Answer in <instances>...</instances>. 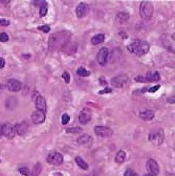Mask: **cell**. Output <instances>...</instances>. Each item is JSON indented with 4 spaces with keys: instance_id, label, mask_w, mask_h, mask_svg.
<instances>
[{
    "instance_id": "6da1fadb",
    "label": "cell",
    "mask_w": 175,
    "mask_h": 176,
    "mask_svg": "<svg viewBox=\"0 0 175 176\" xmlns=\"http://www.w3.org/2000/svg\"><path fill=\"white\" fill-rule=\"evenodd\" d=\"M127 49L131 52V54H135L136 56H144L146 55L150 49V45L147 41L145 40H134L133 42L127 45Z\"/></svg>"
},
{
    "instance_id": "7a4b0ae2",
    "label": "cell",
    "mask_w": 175,
    "mask_h": 176,
    "mask_svg": "<svg viewBox=\"0 0 175 176\" xmlns=\"http://www.w3.org/2000/svg\"><path fill=\"white\" fill-rule=\"evenodd\" d=\"M69 39V33L66 32H59L56 33L55 35H52L49 39V48L50 49H55L63 46L66 41Z\"/></svg>"
},
{
    "instance_id": "3957f363",
    "label": "cell",
    "mask_w": 175,
    "mask_h": 176,
    "mask_svg": "<svg viewBox=\"0 0 175 176\" xmlns=\"http://www.w3.org/2000/svg\"><path fill=\"white\" fill-rule=\"evenodd\" d=\"M153 12H154V8H153V4L151 3L150 1L141 2V6H139V15H141L143 20L149 21L153 16Z\"/></svg>"
},
{
    "instance_id": "277c9868",
    "label": "cell",
    "mask_w": 175,
    "mask_h": 176,
    "mask_svg": "<svg viewBox=\"0 0 175 176\" xmlns=\"http://www.w3.org/2000/svg\"><path fill=\"white\" fill-rule=\"evenodd\" d=\"M161 42H163V46L170 52H175V47H174V35H171L169 33L163 34L161 36Z\"/></svg>"
},
{
    "instance_id": "5b68a950",
    "label": "cell",
    "mask_w": 175,
    "mask_h": 176,
    "mask_svg": "<svg viewBox=\"0 0 175 176\" xmlns=\"http://www.w3.org/2000/svg\"><path fill=\"white\" fill-rule=\"evenodd\" d=\"M165 140V134H164L163 129H157V130H153L149 134V140L153 145L159 146Z\"/></svg>"
},
{
    "instance_id": "8992f818",
    "label": "cell",
    "mask_w": 175,
    "mask_h": 176,
    "mask_svg": "<svg viewBox=\"0 0 175 176\" xmlns=\"http://www.w3.org/2000/svg\"><path fill=\"white\" fill-rule=\"evenodd\" d=\"M129 82V78L126 76V74H120V76H117L114 78L111 79L110 83L112 86L117 87V88H124L127 86Z\"/></svg>"
},
{
    "instance_id": "52a82bcc",
    "label": "cell",
    "mask_w": 175,
    "mask_h": 176,
    "mask_svg": "<svg viewBox=\"0 0 175 176\" xmlns=\"http://www.w3.org/2000/svg\"><path fill=\"white\" fill-rule=\"evenodd\" d=\"M92 118V112L89 108H83L79 113V122L82 125L88 124Z\"/></svg>"
},
{
    "instance_id": "ba28073f",
    "label": "cell",
    "mask_w": 175,
    "mask_h": 176,
    "mask_svg": "<svg viewBox=\"0 0 175 176\" xmlns=\"http://www.w3.org/2000/svg\"><path fill=\"white\" fill-rule=\"evenodd\" d=\"M108 56H109L108 48H106V47L101 48V49L99 50V52H98V56H97L98 63H99L101 66H105L107 64V61H108Z\"/></svg>"
},
{
    "instance_id": "9c48e42d",
    "label": "cell",
    "mask_w": 175,
    "mask_h": 176,
    "mask_svg": "<svg viewBox=\"0 0 175 176\" xmlns=\"http://www.w3.org/2000/svg\"><path fill=\"white\" fill-rule=\"evenodd\" d=\"M34 101H35V106H36L37 110H41V111L46 113L47 105L45 99L42 96H40V94H36V96H34Z\"/></svg>"
},
{
    "instance_id": "30bf717a",
    "label": "cell",
    "mask_w": 175,
    "mask_h": 176,
    "mask_svg": "<svg viewBox=\"0 0 175 176\" xmlns=\"http://www.w3.org/2000/svg\"><path fill=\"white\" fill-rule=\"evenodd\" d=\"M95 133L97 134L98 136H100V137H110V136H112L113 134V131L111 130L110 128H108V127H105V126H97L95 128Z\"/></svg>"
},
{
    "instance_id": "8fae6325",
    "label": "cell",
    "mask_w": 175,
    "mask_h": 176,
    "mask_svg": "<svg viewBox=\"0 0 175 176\" xmlns=\"http://www.w3.org/2000/svg\"><path fill=\"white\" fill-rule=\"evenodd\" d=\"M146 167H147V171L149 174L153 175V176H157L159 174V166H158V164H157L156 160L149 159L147 162Z\"/></svg>"
},
{
    "instance_id": "7c38bea8",
    "label": "cell",
    "mask_w": 175,
    "mask_h": 176,
    "mask_svg": "<svg viewBox=\"0 0 175 176\" xmlns=\"http://www.w3.org/2000/svg\"><path fill=\"white\" fill-rule=\"evenodd\" d=\"M77 142L80 146H83L85 148H90L93 144V138L92 136L88 135V134H83L77 140Z\"/></svg>"
},
{
    "instance_id": "4fadbf2b",
    "label": "cell",
    "mask_w": 175,
    "mask_h": 176,
    "mask_svg": "<svg viewBox=\"0 0 175 176\" xmlns=\"http://www.w3.org/2000/svg\"><path fill=\"white\" fill-rule=\"evenodd\" d=\"M47 162L54 166H60L63 162V156L59 152H52L47 156Z\"/></svg>"
},
{
    "instance_id": "5bb4252c",
    "label": "cell",
    "mask_w": 175,
    "mask_h": 176,
    "mask_svg": "<svg viewBox=\"0 0 175 176\" xmlns=\"http://www.w3.org/2000/svg\"><path fill=\"white\" fill-rule=\"evenodd\" d=\"M1 134L8 138H13L15 135V128L12 124L6 123L1 126Z\"/></svg>"
},
{
    "instance_id": "9a60e30c",
    "label": "cell",
    "mask_w": 175,
    "mask_h": 176,
    "mask_svg": "<svg viewBox=\"0 0 175 176\" xmlns=\"http://www.w3.org/2000/svg\"><path fill=\"white\" fill-rule=\"evenodd\" d=\"M5 86L8 90H10V91L18 92V91H20L21 90L22 85H21V83L19 82L18 80H16V79H10V80H8V82H6Z\"/></svg>"
},
{
    "instance_id": "2e32d148",
    "label": "cell",
    "mask_w": 175,
    "mask_h": 176,
    "mask_svg": "<svg viewBox=\"0 0 175 176\" xmlns=\"http://www.w3.org/2000/svg\"><path fill=\"white\" fill-rule=\"evenodd\" d=\"M88 12H89V5L84 3V2L78 4V6H77V8H76V14L78 18H84V17L88 14Z\"/></svg>"
},
{
    "instance_id": "e0dca14e",
    "label": "cell",
    "mask_w": 175,
    "mask_h": 176,
    "mask_svg": "<svg viewBox=\"0 0 175 176\" xmlns=\"http://www.w3.org/2000/svg\"><path fill=\"white\" fill-rule=\"evenodd\" d=\"M45 118H46V113H45V112L41 111V110H36L32 115V121L34 124L39 125V124H42V123L44 122Z\"/></svg>"
},
{
    "instance_id": "ac0fdd59",
    "label": "cell",
    "mask_w": 175,
    "mask_h": 176,
    "mask_svg": "<svg viewBox=\"0 0 175 176\" xmlns=\"http://www.w3.org/2000/svg\"><path fill=\"white\" fill-rule=\"evenodd\" d=\"M14 128H15V132H16L18 135L23 136V135H25L26 132L28 130V125H27V123H25V122H21L15 125Z\"/></svg>"
},
{
    "instance_id": "d6986e66",
    "label": "cell",
    "mask_w": 175,
    "mask_h": 176,
    "mask_svg": "<svg viewBox=\"0 0 175 176\" xmlns=\"http://www.w3.org/2000/svg\"><path fill=\"white\" fill-rule=\"evenodd\" d=\"M144 80H145V83L146 82H156V81L161 80V76H159V74L157 71L148 72L147 74L144 76Z\"/></svg>"
},
{
    "instance_id": "ffe728a7",
    "label": "cell",
    "mask_w": 175,
    "mask_h": 176,
    "mask_svg": "<svg viewBox=\"0 0 175 176\" xmlns=\"http://www.w3.org/2000/svg\"><path fill=\"white\" fill-rule=\"evenodd\" d=\"M17 105H18V101H17V99L14 98V96H10V98L5 101V107H6V109H8V110H14L17 107Z\"/></svg>"
},
{
    "instance_id": "44dd1931",
    "label": "cell",
    "mask_w": 175,
    "mask_h": 176,
    "mask_svg": "<svg viewBox=\"0 0 175 176\" xmlns=\"http://www.w3.org/2000/svg\"><path fill=\"white\" fill-rule=\"evenodd\" d=\"M139 118H142V120L144 121H152L153 118H154V112L152 111V110H144L143 112H141L139 113Z\"/></svg>"
},
{
    "instance_id": "7402d4cb",
    "label": "cell",
    "mask_w": 175,
    "mask_h": 176,
    "mask_svg": "<svg viewBox=\"0 0 175 176\" xmlns=\"http://www.w3.org/2000/svg\"><path fill=\"white\" fill-rule=\"evenodd\" d=\"M129 14L128 13H126V12H120L119 14L117 15V21L119 22V23H121V24H124V23H126L127 21L129 20Z\"/></svg>"
},
{
    "instance_id": "603a6c76",
    "label": "cell",
    "mask_w": 175,
    "mask_h": 176,
    "mask_svg": "<svg viewBox=\"0 0 175 176\" xmlns=\"http://www.w3.org/2000/svg\"><path fill=\"white\" fill-rule=\"evenodd\" d=\"M105 40V36L103 34H98L95 35V36H93L92 38H91L90 42L92 45H98V44H101L103 43Z\"/></svg>"
},
{
    "instance_id": "cb8c5ba5",
    "label": "cell",
    "mask_w": 175,
    "mask_h": 176,
    "mask_svg": "<svg viewBox=\"0 0 175 176\" xmlns=\"http://www.w3.org/2000/svg\"><path fill=\"white\" fill-rule=\"evenodd\" d=\"M125 159H126L125 151L120 150L119 152L117 153V155H115V162H117V164H123V162H125Z\"/></svg>"
},
{
    "instance_id": "d4e9b609",
    "label": "cell",
    "mask_w": 175,
    "mask_h": 176,
    "mask_svg": "<svg viewBox=\"0 0 175 176\" xmlns=\"http://www.w3.org/2000/svg\"><path fill=\"white\" fill-rule=\"evenodd\" d=\"M76 162L81 169H83V170H88L89 167H88V165H87V162H85L84 159L81 158L80 156H77L76 157Z\"/></svg>"
},
{
    "instance_id": "484cf974",
    "label": "cell",
    "mask_w": 175,
    "mask_h": 176,
    "mask_svg": "<svg viewBox=\"0 0 175 176\" xmlns=\"http://www.w3.org/2000/svg\"><path fill=\"white\" fill-rule=\"evenodd\" d=\"M39 11H40V16L44 17L45 15L47 14V11H48V6H47V3L45 1H41L40 2V8H39Z\"/></svg>"
},
{
    "instance_id": "4316f807",
    "label": "cell",
    "mask_w": 175,
    "mask_h": 176,
    "mask_svg": "<svg viewBox=\"0 0 175 176\" xmlns=\"http://www.w3.org/2000/svg\"><path fill=\"white\" fill-rule=\"evenodd\" d=\"M41 171H42V165H41L40 162H37V164L34 166V169H33L32 176H39V174L41 173Z\"/></svg>"
},
{
    "instance_id": "83f0119b",
    "label": "cell",
    "mask_w": 175,
    "mask_h": 176,
    "mask_svg": "<svg viewBox=\"0 0 175 176\" xmlns=\"http://www.w3.org/2000/svg\"><path fill=\"white\" fill-rule=\"evenodd\" d=\"M77 74L80 77H88L89 74H90V72L87 69H85L84 67H79L78 69H77Z\"/></svg>"
},
{
    "instance_id": "f1b7e54d",
    "label": "cell",
    "mask_w": 175,
    "mask_h": 176,
    "mask_svg": "<svg viewBox=\"0 0 175 176\" xmlns=\"http://www.w3.org/2000/svg\"><path fill=\"white\" fill-rule=\"evenodd\" d=\"M19 173L22 174L23 176H32V173H30V170L26 167H21L19 168Z\"/></svg>"
},
{
    "instance_id": "f546056e",
    "label": "cell",
    "mask_w": 175,
    "mask_h": 176,
    "mask_svg": "<svg viewBox=\"0 0 175 176\" xmlns=\"http://www.w3.org/2000/svg\"><path fill=\"white\" fill-rule=\"evenodd\" d=\"M8 39H10V37H8V35L6 33H1L0 34V42L5 43L8 41Z\"/></svg>"
},
{
    "instance_id": "4dcf8cb0",
    "label": "cell",
    "mask_w": 175,
    "mask_h": 176,
    "mask_svg": "<svg viewBox=\"0 0 175 176\" xmlns=\"http://www.w3.org/2000/svg\"><path fill=\"white\" fill-rule=\"evenodd\" d=\"M124 176H139V175H137V173L135 172L134 170H132V169H127L125 171V173H124Z\"/></svg>"
},
{
    "instance_id": "1f68e13d",
    "label": "cell",
    "mask_w": 175,
    "mask_h": 176,
    "mask_svg": "<svg viewBox=\"0 0 175 176\" xmlns=\"http://www.w3.org/2000/svg\"><path fill=\"white\" fill-rule=\"evenodd\" d=\"M82 131V129L81 128H68L66 129V132L67 133H80V132Z\"/></svg>"
},
{
    "instance_id": "d6a6232c",
    "label": "cell",
    "mask_w": 175,
    "mask_h": 176,
    "mask_svg": "<svg viewBox=\"0 0 175 176\" xmlns=\"http://www.w3.org/2000/svg\"><path fill=\"white\" fill-rule=\"evenodd\" d=\"M62 78L64 79V81L67 83V84H68V83L70 82V76H69V74L67 71L63 72V74H62Z\"/></svg>"
},
{
    "instance_id": "836d02e7",
    "label": "cell",
    "mask_w": 175,
    "mask_h": 176,
    "mask_svg": "<svg viewBox=\"0 0 175 176\" xmlns=\"http://www.w3.org/2000/svg\"><path fill=\"white\" fill-rule=\"evenodd\" d=\"M69 120H70V118H69L68 114L65 113V114H63V115H62V124L63 125H67V124H68Z\"/></svg>"
},
{
    "instance_id": "e575fe53",
    "label": "cell",
    "mask_w": 175,
    "mask_h": 176,
    "mask_svg": "<svg viewBox=\"0 0 175 176\" xmlns=\"http://www.w3.org/2000/svg\"><path fill=\"white\" fill-rule=\"evenodd\" d=\"M38 30H42V32H44V33H48L49 30H50V27H49V25H41V26H39L38 27Z\"/></svg>"
},
{
    "instance_id": "d590c367",
    "label": "cell",
    "mask_w": 175,
    "mask_h": 176,
    "mask_svg": "<svg viewBox=\"0 0 175 176\" xmlns=\"http://www.w3.org/2000/svg\"><path fill=\"white\" fill-rule=\"evenodd\" d=\"M10 25V21L6 19H0V26H8Z\"/></svg>"
},
{
    "instance_id": "8d00e7d4",
    "label": "cell",
    "mask_w": 175,
    "mask_h": 176,
    "mask_svg": "<svg viewBox=\"0 0 175 176\" xmlns=\"http://www.w3.org/2000/svg\"><path fill=\"white\" fill-rule=\"evenodd\" d=\"M159 85H155V86H152L151 88H149V89H148V91L149 92H155V91H157V90L159 89Z\"/></svg>"
},
{
    "instance_id": "74e56055",
    "label": "cell",
    "mask_w": 175,
    "mask_h": 176,
    "mask_svg": "<svg viewBox=\"0 0 175 176\" xmlns=\"http://www.w3.org/2000/svg\"><path fill=\"white\" fill-rule=\"evenodd\" d=\"M111 91H112V90H111V88H105V89L101 90V91H100V94H104V93H110Z\"/></svg>"
},
{
    "instance_id": "f35d334b",
    "label": "cell",
    "mask_w": 175,
    "mask_h": 176,
    "mask_svg": "<svg viewBox=\"0 0 175 176\" xmlns=\"http://www.w3.org/2000/svg\"><path fill=\"white\" fill-rule=\"evenodd\" d=\"M4 65H5V61H4V59L0 58V69H2V68L4 67Z\"/></svg>"
},
{
    "instance_id": "ab89813d",
    "label": "cell",
    "mask_w": 175,
    "mask_h": 176,
    "mask_svg": "<svg viewBox=\"0 0 175 176\" xmlns=\"http://www.w3.org/2000/svg\"><path fill=\"white\" fill-rule=\"evenodd\" d=\"M168 101H169V103H173V104H174V96H172V98H169V99H168Z\"/></svg>"
},
{
    "instance_id": "60d3db41",
    "label": "cell",
    "mask_w": 175,
    "mask_h": 176,
    "mask_svg": "<svg viewBox=\"0 0 175 176\" xmlns=\"http://www.w3.org/2000/svg\"><path fill=\"white\" fill-rule=\"evenodd\" d=\"M54 176H63L62 175V173H60V172H57V173H55Z\"/></svg>"
},
{
    "instance_id": "b9f144b4",
    "label": "cell",
    "mask_w": 175,
    "mask_h": 176,
    "mask_svg": "<svg viewBox=\"0 0 175 176\" xmlns=\"http://www.w3.org/2000/svg\"><path fill=\"white\" fill-rule=\"evenodd\" d=\"M100 81H101V82H102V85H106V84H107V83H106V82H105V81H104V80H103V79H101V80H100Z\"/></svg>"
},
{
    "instance_id": "7bdbcfd3",
    "label": "cell",
    "mask_w": 175,
    "mask_h": 176,
    "mask_svg": "<svg viewBox=\"0 0 175 176\" xmlns=\"http://www.w3.org/2000/svg\"><path fill=\"white\" fill-rule=\"evenodd\" d=\"M143 176H153V175H151V174H149V173H148V174H145V175H143Z\"/></svg>"
},
{
    "instance_id": "ee69618b",
    "label": "cell",
    "mask_w": 175,
    "mask_h": 176,
    "mask_svg": "<svg viewBox=\"0 0 175 176\" xmlns=\"http://www.w3.org/2000/svg\"><path fill=\"white\" fill-rule=\"evenodd\" d=\"M0 89H1V85H0Z\"/></svg>"
},
{
    "instance_id": "f6af8a7d",
    "label": "cell",
    "mask_w": 175,
    "mask_h": 176,
    "mask_svg": "<svg viewBox=\"0 0 175 176\" xmlns=\"http://www.w3.org/2000/svg\"><path fill=\"white\" fill-rule=\"evenodd\" d=\"M0 162H1V160H0Z\"/></svg>"
}]
</instances>
